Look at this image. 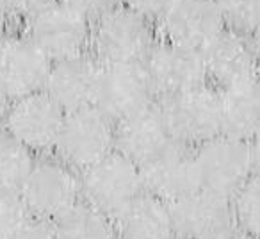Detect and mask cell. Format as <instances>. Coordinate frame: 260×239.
<instances>
[{
  "instance_id": "cell-30",
  "label": "cell",
  "mask_w": 260,
  "mask_h": 239,
  "mask_svg": "<svg viewBox=\"0 0 260 239\" xmlns=\"http://www.w3.org/2000/svg\"><path fill=\"white\" fill-rule=\"evenodd\" d=\"M249 152H251V163L253 170L260 173V134L255 139L249 141Z\"/></svg>"
},
{
  "instance_id": "cell-31",
  "label": "cell",
  "mask_w": 260,
  "mask_h": 239,
  "mask_svg": "<svg viewBox=\"0 0 260 239\" xmlns=\"http://www.w3.org/2000/svg\"><path fill=\"white\" fill-rule=\"evenodd\" d=\"M9 104H11V98L0 89V131L4 127L6 116H8V111H9Z\"/></svg>"
},
{
  "instance_id": "cell-6",
  "label": "cell",
  "mask_w": 260,
  "mask_h": 239,
  "mask_svg": "<svg viewBox=\"0 0 260 239\" xmlns=\"http://www.w3.org/2000/svg\"><path fill=\"white\" fill-rule=\"evenodd\" d=\"M143 193L141 168L116 150L80 173L82 202L112 220Z\"/></svg>"
},
{
  "instance_id": "cell-9",
  "label": "cell",
  "mask_w": 260,
  "mask_h": 239,
  "mask_svg": "<svg viewBox=\"0 0 260 239\" xmlns=\"http://www.w3.org/2000/svg\"><path fill=\"white\" fill-rule=\"evenodd\" d=\"M52 61L22 31L0 36V89L11 100L45 89Z\"/></svg>"
},
{
  "instance_id": "cell-32",
  "label": "cell",
  "mask_w": 260,
  "mask_h": 239,
  "mask_svg": "<svg viewBox=\"0 0 260 239\" xmlns=\"http://www.w3.org/2000/svg\"><path fill=\"white\" fill-rule=\"evenodd\" d=\"M216 239H249V237H246L242 232H239L237 228H232V230H228L226 234H223V235H219V237H216Z\"/></svg>"
},
{
  "instance_id": "cell-34",
  "label": "cell",
  "mask_w": 260,
  "mask_h": 239,
  "mask_svg": "<svg viewBox=\"0 0 260 239\" xmlns=\"http://www.w3.org/2000/svg\"><path fill=\"white\" fill-rule=\"evenodd\" d=\"M258 80H260V68H258Z\"/></svg>"
},
{
  "instance_id": "cell-4",
  "label": "cell",
  "mask_w": 260,
  "mask_h": 239,
  "mask_svg": "<svg viewBox=\"0 0 260 239\" xmlns=\"http://www.w3.org/2000/svg\"><path fill=\"white\" fill-rule=\"evenodd\" d=\"M166 120L171 138L178 146L196 148L202 143L210 141L223 134L219 89L212 84L157 100Z\"/></svg>"
},
{
  "instance_id": "cell-33",
  "label": "cell",
  "mask_w": 260,
  "mask_h": 239,
  "mask_svg": "<svg viewBox=\"0 0 260 239\" xmlns=\"http://www.w3.org/2000/svg\"><path fill=\"white\" fill-rule=\"evenodd\" d=\"M256 48H258V57H260V40L256 41Z\"/></svg>"
},
{
  "instance_id": "cell-27",
  "label": "cell",
  "mask_w": 260,
  "mask_h": 239,
  "mask_svg": "<svg viewBox=\"0 0 260 239\" xmlns=\"http://www.w3.org/2000/svg\"><path fill=\"white\" fill-rule=\"evenodd\" d=\"M61 2H64L66 6H70L75 11H79L80 15L87 16L91 22L118 4L116 0H61Z\"/></svg>"
},
{
  "instance_id": "cell-5",
  "label": "cell",
  "mask_w": 260,
  "mask_h": 239,
  "mask_svg": "<svg viewBox=\"0 0 260 239\" xmlns=\"http://www.w3.org/2000/svg\"><path fill=\"white\" fill-rule=\"evenodd\" d=\"M116 150V124L98 107L66 112L54 156L82 173Z\"/></svg>"
},
{
  "instance_id": "cell-20",
  "label": "cell",
  "mask_w": 260,
  "mask_h": 239,
  "mask_svg": "<svg viewBox=\"0 0 260 239\" xmlns=\"http://www.w3.org/2000/svg\"><path fill=\"white\" fill-rule=\"evenodd\" d=\"M52 227L55 239H118L114 220L82 200Z\"/></svg>"
},
{
  "instance_id": "cell-18",
  "label": "cell",
  "mask_w": 260,
  "mask_h": 239,
  "mask_svg": "<svg viewBox=\"0 0 260 239\" xmlns=\"http://www.w3.org/2000/svg\"><path fill=\"white\" fill-rule=\"evenodd\" d=\"M118 239H177L171 205L143 193L114 218Z\"/></svg>"
},
{
  "instance_id": "cell-23",
  "label": "cell",
  "mask_w": 260,
  "mask_h": 239,
  "mask_svg": "<svg viewBox=\"0 0 260 239\" xmlns=\"http://www.w3.org/2000/svg\"><path fill=\"white\" fill-rule=\"evenodd\" d=\"M224 29L260 40V0H216Z\"/></svg>"
},
{
  "instance_id": "cell-26",
  "label": "cell",
  "mask_w": 260,
  "mask_h": 239,
  "mask_svg": "<svg viewBox=\"0 0 260 239\" xmlns=\"http://www.w3.org/2000/svg\"><path fill=\"white\" fill-rule=\"evenodd\" d=\"M9 239H55V232L52 223L29 218V221L22 225Z\"/></svg>"
},
{
  "instance_id": "cell-22",
  "label": "cell",
  "mask_w": 260,
  "mask_h": 239,
  "mask_svg": "<svg viewBox=\"0 0 260 239\" xmlns=\"http://www.w3.org/2000/svg\"><path fill=\"white\" fill-rule=\"evenodd\" d=\"M234 227L249 239H260V173L253 175L230 198Z\"/></svg>"
},
{
  "instance_id": "cell-3",
  "label": "cell",
  "mask_w": 260,
  "mask_h": 239,
  "mask_svg": "<svg viewBox=\"0 0 260 239\" xmlns=\"http://www.w3.org/2000/svg\"><path fill=\"white\" fill-rule=\"evenodd\" d=\"M22 31L52 63L91 54L93 22L61 0H54L22 23Z\"/></svg>"
},
{
  "instance_id": "cell-17",
  "label": "cell",
  "mask_w": 260,
  "mask_h": 239,
  "mask_svg": "<svg viewBox=\"0 0 260 239\" xmlns=\"http://www.w3.org/2000/svg\"><path fill=\"white\" fill-rule=\"evenodd\" d=\"M141 177L146 195L170 205L200 189L192 150L178 145L141 166Z\"/></svg>"
},
{
  "instance_id": "cell-15",
  "label": "cell",
  "mask_w": 260,
  "mask_h": 239,
  "mask_svg": "<svg viewBox=\"0 0 260 239\" xmlns=\"http://www.w3.org/2000/svg\"><path fill=\"white\" fill-rule=\"evenodd\" d=\"M177 239H216L234 227L230 200L198 191L171 203Z\"/></svg>"
},
{
  "instance_id": "cell-24",
  "label": "cell",
  "mask_w": 260,
  "mask_h": 239,
  "mask_svg": "<svg viewBox=\"0 0 260 239\" xmlns=\"http://www.w3.org/2000/svg\"><path fill=\"white\" fill-rule=\"evenodd\" d=\"M23 200L18 191L0 189V239H9L22 225L29 221Z\"/></svg>"
},
{
  "instance_id": "cell-21",
  "label": "cell",
  "mask_w": 260,
  "mask_h": 239,
  "mask_svg": "<svg viewBox=\"0 0 260 239\" xmlns=\"http://www.w3.org/2000/svg\"><path fill=\"white\" fill-rule=\"evenodd\" d=\"M36 159L8 132L0 131V189L20 191Z\"/></svg>"
},
{
  "instance_id": "cell-28",
  "label": "cell",
  "mask_w": 260,
  "mask_h": 239,
  "mask_svg": "<svg viewBox=\"0 0 260 239\" xmlns=\"http://www.w3.org/2000/svg\"><path fill=\"white\" fill-rule=\"evenodd\" d=\"M4 2L8 4L9 11H11L13 18L16 20V23H23L34 13L43 9L45 6H48L54 0H4Z\"/></svg>"
},
{
  "instance_id": "cell-25",
  "label": "cell",
  "mask_w": 260,
  "mask_h": 239,
  "mask_svg": "<svg viewBox=\"0 0 260 239\" xmlns=\"http://www.w3.org/2000/svg\"><path fill=\"white\" fill-rule=\"evenodd\" d=\"M118 6L130 9V11L138 13V15L148 18L150 22L155 23L159 16L166 11L171 0H116Z\"/></svg>"
},
{
  "instance_id": "cell-10",
  "label": "cell",
  "mask_w": 260,
  "mask_h": 239,
  "mask_svg": "<svg viewBox=\"0 0 260 239\" xmlns=\"http://www.w3.org/2000/svg\"><path fill=\"white\" fill-rule=\"evenodd\" d=\"M155 102L157 97L145 63L102 65L94 107L107 114L114 124Z\"/></svg>"
},
{
  "instance_id": "cell-14",
  "label": "cell",
  "mask_w": 260,
  "mask_h": 239,
  "mask_svg": "<svg viewBox=\"0 0 260 239\" xmlns=\"http://www.w3.org/2000/svg\"><path fill=\"white\" fill-rule=\"evenodd\" d=\"M159 104L116 122V152L139 168L175 146Z\"/></svg>"
},
{
  "instance_id": "cell-1",
  "label": "cell",
  "mask_w": 260,
  "mask_h": 239,
  "mask_svg": "<svg viewBox=\"0 0 260 239\" xmlns=\"http://www.w3.org/2000/svg\"><path fill=\"white\" fill-rule=\"evenodd\" d=\"M157 40L155 23L116 4L93 20L91 55L102 65L145 63Z\"/></svg>"
},
{
  "instance_id": "cell-7",
  "label": "cell",
  "mask_w": 260,
  "mask_h": 239,
  "mask_svg": "<svg viewBox=\"0 0 260 239\" xmlns=\"http://www.w3.org/2000/svg\"><path fill=\"white\" fill-rule=\"evenodd\" d=\"M200 189L230 200L253 175L249 143L226 134L192 148Z\"/></svg>"
},
{
  "instance_id": "cell-12",
  "label": "cell",
  "mask_w": 260,
  "mask_h": 239,
  "mask_svg": "<svg viewBox=\"0 0 260 239\" xmlns=\"http://www.w3.org/2000/svg\"><path fill=\"white\" fill-rule=\"evenodd\" d=\"M160 40L202 52L224 31L216 0H171L155 22Z\"/></svg>"
},
{
  "instance_id": "cell-13",
  "label": "cell",
  "mask_w": 260,
  "mask_h": 239,
  "mask_svg": "<svg viewBox=\"0 0 260 239\" xmlns=\"http://www.w3.org/2000/svg\"><path fill=\"white\" fill-rule=\"evenodd\" d=\"M209 84L217 89L258 79L260 57L256 41L224 29L202 50Z\"/></svg>"
},
{
  "instance_id": "cell-19",
  "label": "cell",
  "mask_w": 260,
  "mask_h": 239,
  "mask_svg": "<svg viewBox=\"0 0 260 239\" xmlns=\"http://www.w3.org/2000/svg\"><path fill=\"white\" fill-rule=\"evenodd\" d=\"M223 134L251 141L260 134V80L219 89Z\"/></svg>"
},
{
  "instance_id": "cell-16",
  "label": "cell",
  "mask_w": 260,
  "mask_h": 239,
  "mask_svg": "<svg viewBox=\"0 0 260 239\" xmlns=\"http://www.w3.org/2000/svg\"><path fill=\"white\" fill-rule=\"evenodd\" d=\"M102 65L91 54L52 63L45 93L64 112L93 107Z\"/></svg>"
},
{
  "instance_id": "cell-11",
  "label": "cell",
  "mask_w": 260,
  "mask_h": 239,
  "mask_svg": "<svg viewBox=\"0 0 260 239\" xmlns=\"http://www.w3.org/2000/svg\"><path fill=\"white\" fill-rule=\"evenodd\" d=\"M145 66L157 100L177 97L209 84L202 52L160 38L146 55Z\"/></svg>"
},
{
  "instance_id": "cell-29",
  "label": "cell",
  "mask_w": 260,
  "mask_h": 239,
  "mask_svg": "<svg viewBox=\"0 0 260 239\" xmlns=\"http://www.w3.org/2000/svg\"><path fill=\"white\" fill-rule=\"evenodd\" d=\"M15 27H16V20L13 18L8 4H6L4 0H0V36H4L6 33H9Z\"/></svg>"
},
{
  "instance_id": "cell-8",
  "label": "cell",
  "mask_w": 260,
  "mask_h": 239,
  "mask_svg": "<svg viewBox=\"0 0 260 239\" xmlns=\"http://www.w3.org/2000/svg\"><path fill=\"white\" fill-rule=\"evenodd\" d=\"M66 112L45 91L11 100L2 131L32 156H54Z\"/></svg>"
},
{
  "instance_id": "cell-2",
  "label": "cell",
  "mask_w": 260,
  "mask_h": 239,
  "mask_svg": "<svg viewBox=\"0 0 260 239\" xmlns=\"http://www.w3.org/2000/svg\"><path fill=\"white\" fill-rule=\"evenodd\" d=\"M18 193L30 218L54 223L82 200L80 173L55 156L38 157Z\"/></svg>"
}]
</instances>
